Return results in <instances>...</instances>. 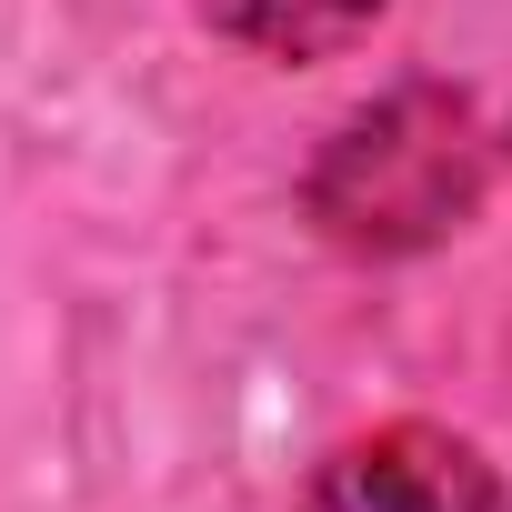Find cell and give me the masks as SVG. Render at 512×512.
<instances>
[{
	"label": "cell",
	"mask_w": 512,
	"mask_h": 512,
	"mask_svg": "<svg viewBox=\"0 0 512 512\" xmlns=\"http://www.w3.org/2000/svg\"><path fill=\"white\" fill-rule=\"evenodd\" d=\"M482 121L462 91H392L372 101L312 171V221L342 251H422L472 221L482 201Z\"/></svg>",
	"instance_id": "6da1fadb"
},
{
	"label": "cell",
	"mask_w": 512,
	"mask_h": 512,
	"mask_svg": "<svg viewBox=\"0 0 512 512\" xmlns=\"http://www.w3.org/2000/svg\"><path fill=\"white\" fill-rule=\"evenodd\" d=\"M191 11L221 41L262 51V61H322V51H342V41L372 31L382 0H191Z\"/></svg>",
	"instance_id": "3957f363"
},
{
	"label": "cell",
	"mask_w": 512,
	"mask_h": 512,
	"mask_svg": "<svg viewBox=\"0 0 512 512\" xmlns=\"http://www.w3.org/2000/svg\"><path fill=\"white\" fill-rule=\"evenodd\" d=\"M292 512H512V492H502V472L462 432H442V422H382V432L342 442L302 482Z\"/></svg>",
	"instance_id": "7a4b0ae2"
}]
</instances>
